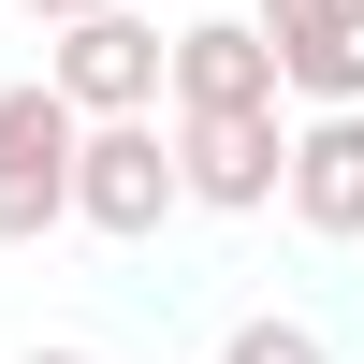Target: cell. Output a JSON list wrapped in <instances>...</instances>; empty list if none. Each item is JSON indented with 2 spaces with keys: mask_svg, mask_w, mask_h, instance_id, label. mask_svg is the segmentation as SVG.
I'll return each instance as SVG.
<instances>
[{
  "mask_svg": "<svg viewBox=\"0 0 364 364\" xmlns=\"http://www.w3.org/2000/svg\"><path fill=\"white\" fill-rule=\"evenodd\" d=\"M73 146H87V102L58 73L0 87V248H29V233L73 219Z\"/></svg>",
  "mask_w": 364,
  "mask_h": 364,
  "instance_id": "1",
  "label": "cell"
},
{
  "mask_svg": "<svg viewBox=\"0 0 364 364\" xmlns=\"http://www.w3.org/2000/svg\"><path fill=\"white\" fill-rule=\"evenodd\" d=\"M15 15H44V29H73V15H102V0H15Z\"/></svg>",
  "mask_w": 364,
  "mask_h": 364,
  "instance_id": "9",
  "label": "cell"
},
{
  "mask_svg": "<svg viewBox=\"0 0 364 364\" xmlns=\"http://www.w3.org/2000/svg\"><path fill=\"white\" fill-rule=\"evenodd\" d=\"M175 204H190V161H175L161 102H146V117H87V146H73V219H87V233H161Z\"/></svg>",
  "mask_w": 364,
  "mask_h": 364,
  "instance_id": "2",
  "label": "cell"
},
{
  "mask_svg": "<svg viewBox=\"0 0 364 364\" xmlns=\"http://www.w3.org/2000/svg\"><path fill=\"white\" fill-rule=\"evenodd\" d=\"M219 364H336V350H321V321L262 306V321H233V336H219Z\"/></svg>",
  "mask_w": 364,
  "mask_h": 364,
  "instance_id": "8",
  "label": "cell"
},
{
  "mask_svg": "<svg viewBox=\"0 0 364 364\" xmlns=\"http://www.w3.org/2000/svg\"><path fill=\"white\" fill-rule=\"evenodd\" d=\"M175 161H190V204H219V219H248V204H277V190H291V132H277V102L175 117Z\"/></svg>",
  "mask_w": 364,
  "mask_h": 364,
  "instance_id": "4",
  "label": "cell"
},
{
  "mask_svg": "<svg viewBox=\"0 0 364 364\" xmlns=\"http://www.w3.org/2000/svg\"><path fill=\"white\" fill-rule=\"evenodd\" d=\"M262 29L306 102H364V0H262Z\"/></svg>",
  "mask_w": 364,
  "mask_h": 364,
  "instance_id": "7",
  "label": "cell"
},
{
  "mask_svg": "<svg viewBox=\"0 0 364 364\" xmlns=\"http://www.w3.org/2000/svg\"><path fill=\"white\" fill-rule=\"evenodd\" d=\"M277 29L262 15H190L175 29V117H219V102H277Z\"/></svg>",
  "mask_w": 364,
  "mask_h": 364,
  "instance_id": "5",
  "label": "cell"
},
{
  "mask_svg": "<svg viewBox=\"0 0 364 364\" xmlns=\"http://www.w3.org/2000/svg\"><path fill=\"white\" fill-rule=\"evenodd\" d=\"M44 73L73 87L87 117H146V102H175V44H161V29L132 15V0H102V15H73Z\"/></svg>",
  "mask_w": 364,
  "mask_h": 364,
  "instance_id": "3",
  "label": "cell"
},
{
  "mask_svg": "<svg viewBox=\"0 0 364 364\" xmlns=\"http://www.w3.org/2000/svg\"><path fill=\"white\" fill-rule=\"evenodd\" d=\"M291 219L321 248H364V102H321L291 132Z\"/></svg>",
  "mask_w": 364,
  "mask_h": 364,
  "instance_id": "6",
  "label": "cell"
},
{
  "mask_svg": "<svg viewBox=\"0 0 364 364\" xmlns=\"http://www.w3.org/2000/svg\"><path fill=\"white\" fill-rule=\"evenodd\" d=\"M29 364H87V350H29Z\"/></svg>",
  "mask_w": 364,
  "mask_h": 364,
  "instance_id": "10",
  "label": "cell"
}]
</instances>
